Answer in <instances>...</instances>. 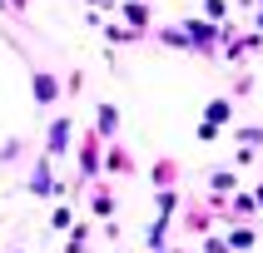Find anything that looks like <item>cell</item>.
<instances>
[{
    "mask_svg": "<svg viewBox=\"0 0 263 253\" xmlns=\"http://www.w3.org/2000/svg\"><path fill=\"white\" fill-rule=\"evenodd\" d=\"M204 114H209V119H204V129H199V134H204V139H214V129H219V124H229V100H214Z\"/></svg>",
    "mask_w": 263,
    "mask_h": 253,
    "instance_id": "obj_1",
    "label": "cell"
},
{
    "mask_svg": "<svg viewBox=\"0 0 263 253\" xmlns=\"http://www.w3.org/2000/svg\"><path fill=\"white\" fill-rule=\"evenodd\" d=\"M35 94H40V104L55 100V74H35Z\"/></svg>",
    "mask_w": 263,
    "mask_h": 253,
    "instance_id": "obj_2",
    "label": "cell"
},
{
    "mask_svg": "<svg viewBox=\"0 0 263 253\" xmlns=\"http://www.w3.org/2000/svg\"><path fill=\"white\" fill-rule=\"evenodd\" d=\"M65 139H70V124L60 119L55 129H50V154H65Z\"/></svg>",
    "mask_w": 263,
    "mask_h": 253,
    "instance_id": "obj_3",
    "label": "cell"
},
{
    "mask_svg": "<svg viewBox=\"0 0 263 253\" xmlns=\"http://www.w3.org/2000/svg\"><path fill=\"white\" fill-rule=\"evenodd\" d=\"M30 189H35V193H55V184H50V169H45V164L30 174Z\"/></svg>",
    "mask_w": 263,
    "mask_h": 253,
    "instance_id": "obj_4",
    "label": "cell"
},
{
    "mask_svg": "<svg viewBox=\"0 0 263 253\" xmlns=\"http://www.w3.org/2000/svg\"><path fill=\"white\" fill-rule=\"evenodd\" d=\"M229 248H253V228H234V238H229Z\"/></svg>",
    "mask_w": 263,
    "mask_h": 253,
    "instance_id": "obj_5",
    "label": "cell"
},
{
    "mask_svg": "<svg viewBox=\"0 0 263 253\" xmlns=\"http://www.w3.org/2000/svg\"><path fill=\"white\" fill-rule=\"evenodd\" d=\"M189 35H194V40H199V45H209V40H214V30H209L204 20H194V25H189Z\"/></svg>",
    "mask_w": 263,
    "mask_h": 253,
    "instance_id": "obj_6",
    "label": "cell"
},
{
    "mask_svg": "<svg viewBox=\"0 0 263 253\" xmlns=\"http://www.w3.org/2000/svg\"><path fill=\"white\" fill-rule=\"evenodd\" d=\"M100 129H104V134H115V109H109V104L100 109Z\"/></svg>",
    "mask_w": 263,
    "mask_h": 253,
    "instance_id": "obj_7",
    "label": "cell"
},
{
    "mask_svg": "<svg viewBox=\"0 0 263 253\" xmlns=\"http://www.w3.org/2000/svg\"><path fill=\"white\" fill-rule=\"evenodd\" d=\"M219 189H223V193L234 189V174H229V169H223V174H214V193H219Z\"/></svg>",
    "mask_w": 263,
    "mask_h": 253,
    "instance_id": "obj_8",
    "label": "cell"
},
{
    "mask_svg": "<svg viewBox=\"0 0 263 253\" xmlns=\"http://www.w3.org/2000/svg\"><path fill=\"white\" fill-rule=\"evenodd\" d=\"M204 253H229V243H223V238H209V243H204Z\"/></svg>",
    "mask_w": 263,
    "mask_h": 253,
    "instance_id": "obj_9",
    "label": "cell"
}]
</instances>
